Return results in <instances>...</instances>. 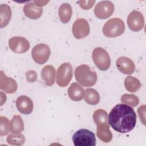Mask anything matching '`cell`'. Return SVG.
I'll return each instance as SVG.
<instances>
[{
    "label": "cell",
    "mask_w": 146,
    "mask_h": 146,
    "mask_svg": "<svg viewBox=\"0 0 146 146\" xmlns=\"http://www.w3.org/2000/svg\"><path fill=\"white\" fill-rule=\"evenodd\" d=\"M108 119L111 127L121 133L131 131L136 124V115L134 110L123 103L118 104L112 108Z\"/></svg>",
    "instance_id": "cell-1"
},
{
    "label": "cell",
    "mask_w": 146,
    "mask_h": 146,
    "mask_svg": "<svg viewBox=\"0 0 146 146\" xmlns=\"http://www.w3.org/2000/svg\"><path fill=\"white\" fill-rule=\"evenodd\" d=\"M76 80L83 87H91L97 81V74L87 64H81L75 70Z\"/></svg>",
    "instance_id": "cell-2"
},
{
    "label": "cell",
    "mask_w": 146,
    "mask_h": 146,
    "mask_svg": "<svg viewBox=\"0 0 146 146\" xmlns=\"http://www.w3.org/2000/svg\"><path fill=\"white\" fill-rule=\"evenodd\" d=\"M125 31V24L119 18H113L107 21L103 26V34L108 38H114L121 35Z\"/></svg>",
    "instance_id": "cell-3"
},
{
    "label": "cell",
    "mask_w": 146,
    "mask_h": 146,
    "mask_svg": "<svg viewBox=\"0 0 146 146\" xmlns=\"http://www.w3.org/2000/svg\"><path fill=\"white\" fill-rule=\"evenodd\" d=\"M75 146H94L96 145L95 135L87 129H80L76 131L72 137Z\"/></svg>",
    "instance_id": "cell-4"
},
{
    "label": "cell",
    "mask_w": 146,
    "mask_h": 146,
    "mask_svg": "<svg viewBox=\"0 0 146 146\" xmlns=\"http://www.w3.org/2000/svg\"><path fill=\"white\" fill-rule=\"evenodd\" d=\"M92 59L96 66L101 71L107 70L111 65L108 53L102 47H96L92 51Z\"/></svg>",
    "instance_id": "cell-5"
},
{
    "label": "cell",
    "mask_w": 146,
    "mask_h": 146,
    "mask_svg": "<svg viewBox=\"0 0 146 146\" xmlns=\"http://www.w3.org/2000/svg\"><path fill=\"white\" fill-rule=\"evenodd\" d=\"M73 75L72 67L70 63H64L57 69L56 83L62 87H66L71 82Z\"/></svg>",
    "instance_id": "cell-6"
},
{
    "label": "cell",
    "mask_w": 146,
    "mask_h": 146,
    "mask_svg": "<svg viewBox=\"0 0 146 146\" xmlns=\"http://www.w3.org/2000/svg\"><path fill=\"white\" fill-rule=\"evenodd\" d=\"M50 53V49L47 44L40 43L33 47L31 56L35 62L39 64H43L48 60Z\"/></svg>",
    "instance_id": "cell-7"
},
{
    "label": "cell",
    "mask_w": 146,
    "mask_h": 146,
    "mask_svg": "<svg viewBox=\"0 0 146 146\" xmlns=\"http://www.w3.org/2000/svg\"><path fill=\"white\" fill-rule=\"evenodd\" d=\"M114 5L111 1H103L98 3L94 8V14L99 19H105L111 17L114 11Z\"/></svg>",
    "instance_id": "cell-8"
},
{
    "label": "cell",
    "mask_w": 146,
    "mask_h": 146,
    "mask_svg": "<svg viewBox=\"0 0 146 146\" xmlns=\"http://www.w3.org/2000/svg\"><path fill=\"white\" fill-rule=\"evenodd\" d=\"M90 25L88 21L84 18L76 19L72 27V33L75 38L80 39L86 38L90 34Z\"/></svg>",
    "instance_id": "cell-9"
},
{
    "label": "cell",
    "mask_w": 146,
    "mask_h": 146,
    "mask_svg": "<svg viewBox=\"0 0 146 146\" xmlns=\"http://www.w3.org/2000/svg\"><path fill=\"white\" fill-rule=\"evenodd\" d=\"M8 44L12 51L19 54L26 52L30 47L29 42L22 36L12 37L9 39Z\"/></svg>",
    "instance_id": "cell-10"
},
{
    "label": "cell",
    "mask_w": 146,
    "mask_h": 146,
    "mask_svg": "<svg viewBox=\"0 0 146 146\" xmlns=\"http://www.w3.org/2000/svg\"><path fill=\"white\" fill-rule=\"evenodd\" d=\"M127 25L133 31L141 30L144 25L143 15L140 11L134 10L131 12L127 18Z\"/></svg>",
    "instance_id": "cell-11"
},
{
    "label": "cell",
    "mask_w": 146,
    "mask_h": 146,
    "mask_svg": "<svg viewBox=\"0 0 146 146\" xmlns=\"http://www.w3.org/2000/svg\"><path fill=\"white\" fill-rule=\"evenodd\" d=\"M116 66L119 71L127 75L132 74L135 70L133 61L126 56L119 58L116 62Z\"/></svg>",
    "instance_id": "cell-12"
},
{
    "label": "cell",
    "mask_w": 146,
    "mask_h": 146,
    "mask_svg": "<svg viewBox=\"0 0 146 146\" xmlns=\"http://www.w3.org/2000/svg\"><path fill=\"white\" fill-rule=\"evenodd\" d=\"M16 106L18 110L22 113L29 115L33 110V102L28 96L22 95L18 97L16 100Z\"/></svg>",
    "instance_id": "cell-13"
},
{
    "label": "cell",
    "mask_w": 146,
    "mask_h": 146,
    "mask_svg": "<svg viewBox=\"0 0 146 146\" xmlns=\"http://www.w3.org/2000/svg\"><path fill=\"white\" fill-rule=\"evenodd\" d=\"M23 13L29 18L37 19L42 15L43 9L42 7L36 6L34 2H29L25 5L23 7Z\"/></svg>",
    "instance_id": "cell-14"
},
{
    "label": "cell",
    "mask_w": 146,
    "mask_h": 146,
    "mask_svg": "<svg viewBox=\"0 0 146 146\" xmlns=\"http://www.w3.org/2000/svg\"><path fill=\"white\" fill-rule=\"evenodd\" d=\"M55 73V69L51 65H46L42 68L41 77L45 85L51 86L54 84Z\"/></svg>",
    "instance_id": "cell-15"
},
{
    "label": "cell",
    "mask_w": 146,
    "mask_h": 146,
    "mask_svg": "<svg viewBox=\"0 0 146 146\" xmlns=\"http://www.w3.org/2000/svg\"><path fill=\"white\" fill-rule=\"evenodd\" d=\"M67 94L69 98L73 101L79 102L84 98L85 90L78 83L74 82L69 87Z\"/></svg>",
    "instance_id": "cell-16"
},
{
    "label": "cell",
    "mask_w": 146,
    "mask_h": 146,
    "mask_svg": "<svg viewBox=\"0 0 146 146\" xmlns=\"http://www.w3.org/2000/svg\"><path fill=\"white\" fill-rule=\"evenodd\" d=\"M96 135L99 139L105 143H109L112 139V134L108 124L97 125Z\"/></svg>",
    "instance_id": "cell-17"
},
{
    "label": "cell",
    "mask_w": 146,
    "mask_h": 146,
    "mask_svg": "<svg viewBox=\"0 0 146 146\" xmlns=\"http://www.w3.org/2000/svg\"><path fill=\"white\" fill-rule=\"evenodd\" d=\"M72 9L71 5L64 3L60 5L58 10V15L60 21L63 23H68L72 17Z\"/></svg>",
    "instance_id": "cell-18"
},
{
    "label": "cell",
    "mask_w": 146,
    "mask_h": 146,
    "mask_svg": "<svg viewBox=\"0 0 146 146\" xmlns=\"http://www.w3.org/2000/svg\"><path fill=\"white\" fill-rule=\"evenodd\" d=\"M11 10L8 5L2 4L0 5L1 28H3L9 24L11 20Z\"/></svg>",
    "instance_id": "cell-19"
},
{
    "label": "cell",
    "mask_w": 146,
    "mask_h": 146,
    "mask_svg": "<svg viewBox=\"0 0 146 146\" xmlns=\"http://www.w3.org/2000/svg\"><path fill=\"white\" fill-rule=\"evenodd\" d=\"M10 131L13 134L20 133L24 130V124L21 116L14 115L10 121Z\"/></svg>",
    "instance_id": "cell-20"
},
{
    "label": "cell",
    "mask_w": 146,
    "mask_h": 146,
    "mask_svg": "<svg viewBox=\"0 0 146 146\" xmlns=\"http://www.w3.org/2000/svg\"><path fill=\"white\" fill-rule=\"evenodd\" d=\"M124 86L126 90L130 92H136L141 87V83L137 78L128 76L124 80Z\"/></svg>",
    "instance_id": "cell-21"
},
{
    "label": "cell",
    "mask_w": 146,
    "mask_h": 146,
    "mask_svg": "<svg viewBox=\"0 0 146 146\" xmlns=\"http://www.w3.org/2000/svg\"><path fill=\"white\" fill-rule=\"evenodd\" d=\"M85 102L90 105H96L100 101V96L97 91L93 88H87L85 90Z\"/></svg>",
    "instance_id": "cell-22"
},
{
    "label": "cell",
    "mask_w": 146,
    "mask_h": 146,
    "mask_svg": "<svg viewBox=\"0 0 146 146\" xmlns=\"http://www.w3.org/2000/svg\"><path fill=\"white\" fill-rule=\"evenodd\" d=\"M94 122L97 125L108 124V113L103 109H98L93 113Z\"/></svg>",
    "instance_id": "cell-23"
},
{
    "label": "cell",
    "mask_w": 146,
    "mask_h": 146,
    "mask_svg": "<svg viewBox=\"0 0 146 146\" xmlns=\"http://www.w3.org/2000/svg\"><path fill=\"white\" fill-rule=\"evenodd\" d=\"M7 143L11 145L20 146L25 142V136L21 133L9 135L6 139Z\"/></svg>",
    "instance_id": "cell-24"
},
{
    "label": "cell",
    "mask_w": 146,
    "mask_h": 146,
    "mask_svg": "<svg viewBox=\"0 0 146 146\" xmlns=\"http://www.w3.org/2000/svg\"><path fill=\"white\" fill-rule=\"evenodd\" d=\"M121 102L123 104H125L134 107L139 104V99L138 97L135 95L125 94L121 96Z\"/></svg>",
    "instance_id": "cell-25"
},
{
    "label": "cell",
    "mask_w": 146,
    "mask_h": 146,
    "mask_svg": "<svg viewBox=\"0 0 146 146\" xmlns=\"http://www.w3.org/2000/svg\"><path fill=\"white\" fill-rule=\"evenodd\" d=\"M10 123L9 119L3 116L0 117V135L1 136L8 134L10 130Z\"/></svg>",
    "instance_id": "cell-26"
},
{
    "label": "cell",
    "mask_w": 146,
    "mask_h": 146,
    "mask_svg": "<svg viewBox=\"0 0 146 146\" xmlns=\"http://www.w3.org/2000/svg\"><path fill=\"white\" fill-rule=\"evenodd\" d=\"M0 88L4 91L7 89L10 82V77H7L2 71H1Z\"/></svg>",
    "instance_id": "cell-27"
},
{
    "label": "cell",
    "mask_w": 146,
    "mask_h": 146,
    "mask_svg": "<svg viewBox=\"0 0 146 146\" xmlns=\"http://www.w3.org/2000/svg\"><path fill=\"white\" fill-rule=\"evenodd\" d=\"M17 84L15 80L12 79L11 78H10V82L9 86L7 88V89L5 91V92L7 94H13L17 91Z\"/></svg>",
    "instance_id": "cell-28"
},
{
    "label": "cell",
    "mask_w": 146,
    "mask_h": 146,
    "mask_svg": "<svg viewBox=\"0 0 146 146\" xmlns=\"http://www.w3.org/2000/svg\"><path fill=\"white\" fill-rule=\"evenodd\" d=\"M95 3V1H79V3L81 8L83 10H89Z\"/></svg>",
    "instance_id": "cell-29"
},
{
    "label": "cell",
    "mask_w": 146,
    "mask_h": 146,
    "mask_svg": "<svg viewBox=\"0 0 146 146\" xmlns=\"http://www.w3.org/2000/svg\"><path fill=\"white\" fill-rule=\"evenodd\" d=\"M26 80L29 83L34 82L37 79V75L35 71L29 70L26 73Z\"/></svg>",
    "instance_id": "cell-30"
},
{
    "label": "cell",
    "mask_w": 146,
    "mask_h": 146,
    "mask_svg": "<svg viewBox=\"0 0 146 146\" xmlns=\"http://www.w3.org/2000/svg\"><path fill=\"white\" fill-rule=\"evenodd\" d=\"M137 112L139 116L140 119V121L143 123L144 125L145 124V106L144 104L140 106L137 109Z\"/></svg>",
    "instance_id": "cell-31"
}]
</instances>
